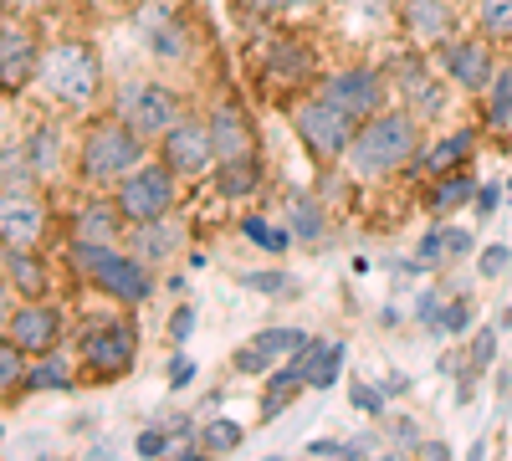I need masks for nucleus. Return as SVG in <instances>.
Returning a JSON list of instances; mask_svg holds the SVG:
<instances>
[{"instance_id": "4be33fe9", "label": "nucleus", "mask_w": 512, "mask_h": 461, "mask_svg": "<svg viewBox=\"0 0 512 461\" xmlns=\"http://www.w3.org/2000/svg\"><path fill=\"white\" fill-rule=\"evenodd\" d=\"M6 277H11L16 287H26V292H41V287H47L41 267L31 262V251H21V246H6Z\"/></svg>"}, {"instance_id": "9d476101", "label": "nucleus", "mask_w": 512, "mask_h": 461, "mask_svg": "<svg viewBox=\"0 0 512 461\" xmlns=\"http://www.w3.org/2000/svg\"><path fill=\"white\" fill-rule=\"evenodd\" d=\"M41 226H47L41 200L31 190H6V200H0V236H6V246L31 251L41 241Z\"/></svg>"}, {"instance_id": "5701e85b", "label": "nucleus", "mask_w": 512, "mask_h": 461, "mask_svg": "<svg viewBox=\"0 0 512 461\" xmlns=\"http://www.w3.org/2000/svg\"><path fill=\"white\" fill-rule=\"evenodd\" d=\"M31 175H36L31 149H6V175H0V185H6V190H26Z\"/></svg>"}, {"instance_id": "0eeeda50", "label": "nucleus", "mask_w": 512, "mask_h": 461, "mask_svg": "<svg viewBox=\"0 0 512 461\" xmlns=\"http://www.w3.org/2000/svg\"><path fill=\"white\" fill-rule=\"evenodd\" d=\"M118 118L128 123L134 134H164L169 123L180 118V103L169 88H159V82H123L118 88Z\"/></svg>"}, {"instance_id": "473e14b6", "label": "nucleus", "mask_w": 512, "mask_h": 461, "mask_svg": "<svg viewBox=\"0 0 512 461\" xmlns=\"http://www.w3.org/2000/svg\"><path fill=\"white\" fill-rule=\"evenodd\" d=\"M190 328H195V313H190V308H180V313H175V323H169V339H180V344H185V333H190Z\"/></svg>"}, {"instance_id": "c85d7f7f", "label": "nucleus", "mask_w": 512, "mask_h": 461, "mask_svg": "<svg viewBox=\"0 0 512 461\" xmlns=\"http://www.w3.org/2000/svg\"><path fill=\"white\" fill-rule=\"evenodd\" d=\"M461 200H472V180H446L436 195H431V205H436V211H451V205H461Z\"/></svg>"}, {"instance_id": "f03ea898", "label": "nucleus", "mask_w": 512, "mask_h": 461, "mask_svg": "<svg viewBox=\"0 0 512 461\" xmlns=\"http://www.w3.org/2000/svg\"><path fill=\"white\" fill-rule=\"evenodd\" d=\"M144 134H134L128 123H103V129L88 134V144H82V175H88L93 185H108V180H123L128 170H139L144 159Z\"/></svg>"}, {"instance_id": "412c9836", "label": "nucleus", "mask_w": 512, "mask_h": 461, "mask_svg": "<svg viewBox=\"0 0 512 461\" xmlns=\"http://www.w3.org/2000/svg\"><path fill=\"white\" fill-rule=\"evenodd\" d=\"M221 195H246L256 185V159L241 154V159H221V175H216Z\"/></svg>"}, {"instance_id": "f257e3e1", "label": "nucleus", "mask_w": 512, "mask_h": 461, "mask_svg": "<svg viewBox=\"0 0 512 461\" xmlns=\"http://www.w3.org/2000/svg\"><path fill=\"white\" fill-rule=\"evenodd\" d=\"M349 159L359 175H390L415 159V113H374L359 123L349 144Z\"/></svg>"}, {"instance_id": "b1692460", "label": "nucleus", "mask_w": 512, "mask_h": 461, "mask_svg": "<svg viewBox=\"0 0 512 461\" xmlns=\"http://www.w3.org/2000/svg\"><path fill=\"white\" fill-rule=\"evenodd\" d=\"M21 344L16 339H6V344H0V385H6V390H16V385H26V364H21Z\"/></svg>"}, {"instance_id": "aec40b11", "label": "nucleus", "mask_w": 512, "mask_h": 461, "mask_svg": "<svg viewBox=\"0 0 512 461\" xmlns=\"http://www.w3.org/2000/svg\"><path fill=\"white\" fill-rule=\"evenodd\" d=\"M405 103H410L415 118H436L446 108V93L431 72H405Z\"/></svg>"}, {"instance_id": "72a5a7b5", "label": "nucleus", "mask_w": 512, "mask_h": 461, "mask_svg": "<svg viewBox=\"0 0 512 461\" xmlns=\"http://www.w3.org/2000/svg\"><path fill=\"white\" fill-rule=\"evenodd\" d=\"M190 374H195V364L190 359H175V364H169V385H175V390L190 385Z\"/></svg>"}, {"instance_id": "6e6552de", "label": "nucleus", "mask_w": 512, "mask_h": 461, "mask_svg": "<svg viewBox=\"0 0 512 461\" xmlns=\"http://www.w3.org/2000/svg\"><path fill=\"white\" fill-rule=\"evenodd\" d=\"M134 349H139V333L128 328V323L93 328L88 339H82V359H88V369H98L103 380H118V374H128V364H134Z\"/></svg>"}, {"instance_id": "ddd939ff", "label": "nucleus", "mask_w": 512, "mask_h": 461, "mask_svg": "<svg viewBox=\"0 0 512 461\" xmlns=\"http://www.w3.org/2000/svg\"><path fill=\"white\" fill-rule=\"evenodd\" d=\"M308 349V333L297 328H272V333H256V339L236 354V369L241 374H262L267 364H277L282 354H303Z\"/></svg>"}, {"instance_id": "f704fd0d", "label": "nucleus", "mask_w": 512, "mask_h": 461, "mask_svg": "<svg viewBox=\"0 0 512 461\" xmlns=\"http://www.w3.org/2000/svg\"><path fill=\"white\" fill-rule=\"evenodd\" d=\"M502 262H507V246H492V257L482 262V272H502Z\"/></svg>"}, {"instance_id": "bb28decb", "label": "nucleus", "mask_w": 512, "mask_h": 461, "mask_svg": "<svg viewBox=\"0 0 512 461\" xmlns=\"http://www.w3.org/2000/svg\"><path fill=\"white\" fill-rule=\"evenodd\" d=\"M67 385V364H41L36 374H26V390H62Z\"/></svg>"}, {"instance_id": "4468645a", "label": "nucleus", "mask_w": 512, "mask_h": 461, "mask_svg": "<svg viewBox=\"0 0 512 461\" xmlns=\"http://www.w3.org/2000/svg\"><path fill=\"white\" fill-rule=\"evenodd\" d=\"M36 67H41V62H36L31 36H26L16 21H6V36H0V77H6V88H21Z\"/></svg>"}, {"instance_id": "9b49d317", "label": "nucleus", "mask_w": 512, "mask_h": 461, "mask_svg": "<svg viewBox=\"0 0 512 461\" xmlns=\"http://www.w3.org/2000/svg\"><path fill=\"white\" fill-rule=\"evenodd\" d=\"M323 98L328 103H338L349 118H374L379 113V98H384V88H379V72H338V77H328V88H323Z\"/></svg>"}, {"instance_id": "39448f33", "label": "nucleus", "mask_w": 512, "mask_h": 461, "mask_svg": "<svg viewBox=\"0 0 512 461\" xmlns=\"http://www.w3.org/2000/svg\"><path fill=\"white\" fill-rule=\"evenodd\" d=\"M297 139H303L313 154H323V159H333V154H344L349 144H354V134H359V118H349L338 103H328V98H313V103H303L297 108Z\"/></svg>"}, {"instance_id": "2f4dec72", "label": "nucleus", "mask_w": 512, "mask_h": 461, "mask_svg": "<svg viewBox=\"0 0 512 461\" xmlns=\"http://www.w3.org/2000/svg\"><path fill=\"white\" fill-rule=\"evenodd\" d=\"M338 364H344V349H323L318 354V364H313V385H333V374H338Z\"/></svg>"}, {"instance_id": "a211bd4d", "label": "nucleus", "mask_w": 512, "mask_h": 461, "mask_svg": "<svg viewBox=\"0 0 512 461\" xmlns=\"http://www.w3.org/2000/svg\"><path fill=\"white\" fill-rule=\"evenodd\" d=\"M405 21L415 41H446L451 36V11L446 0H405Z\"/></svg>"}, {"instance_id": "20e7f679", "label": "nucleus", "mask_w": 512, "mask_h": 461, "mask_svg": "<svg viewBox=\"0 0 512 461\" xmlns=\"http://www.w3.org/2000/svg\"><path fill=\"white\" fill-rule=\"evenodd\" d=\"M77 267L88 272L103 292L123 298V303H144V298H149V272H144V262H139V257H128V251L77 241Z\"/></svg>"}, {"instance_id": "cd10ccee", "label": "nucleus", "mask_w": 512, "mask_h": 461, "mask_svg": "<svg viewBox=\"0 0 512 461\" xmlns=\"http://www.w3.org/2000/svg\"><path fill=\"white\" fill-rule=\"evenodd\" d=\"M466 149H472V134H456L451 144H441V149H431V159H425V164H431V170L441 175V170H446V164H456V159H461Z\"/></svg>"}, {"instance_id": "dca6fc26", "label": "nucleus", "mask_w": 512, "mask_h": 461, "mask_svg": "<svg viewBox=\"0 0 512 461\" xmlns=\"http://www.w3.org/2000/svg\"><path fill=\"white\" fill-rule=\"evenodd\" d=\"M446 67H451V77L461 82V88H487L492 82V57H487V47H477V41H451Z\"/></svg>"}, {"instance_id": "f3484780", "label": "nucleus", "mask_w": 512, "mask_h": 461, "mask_svg": "<svg viewBox=\"0 0 512 461\" xmlns=\"http://www.w3.org/2000/svg\"><path fill=\"white\" fill-rule=\"evenodd\" d=\"M210 144H216V159H241V154H251L246 118H241L236 108H216V113H210Z\"/></svg>"}, {"instance_id": "393cba45", "label": "nucleus", "mask_w": 512, "mask_h": 461, "mask_svg": "<svg viewBox=\"0 0 512 461\" xmlns=\"http://www.w3.org/2000/svg\"><path fill=\"white\" fill-rule=\"evenodd\" d=\"M57 154H62V144H57V129H41V134H36V144H31L36 175H52V170H57Z\"/></svg>"}, {"instance_id": "a878e982", "label": "nucleus", "mask_w": 512, "mask_h": 461, "mask_svg": "<svg viewBox=\"0 0 512 461\" xmlns=\"http://www.w3.org/2000/svg\"><path fill=\"white\" fill-rule=\"evenodd\" d=\"M482 26L492 36H512V0H482Z\"/></svg>"}, {"instance_id": "2eb2a0df", "label": "nucleus", "mask_w": 512, "mask_h": 461, "mask_svg": "<svg viewBox=\"0 0 512 461\" xmlns=\"http://www.w3.org/2000/svg\"><path fill=\"white\" fill-rule=\"evenodd\" d=\"M118 221H123L118 200H113V205L88 200V205H77V216H72V236H77V241H93V246H113V241H118Z\"/></svg>"}, {"instance_id": "c9c22d12", "label": "nucleus", "mask_w": 512, "mask_h": 461, "mask_svg": "<svg viewBox=\"0 0 512 461\" xmlns=\"http://www.w3.org/2000/svg\"><path fill=\"white\" fill-rule=\"evenodd\" d=\"M6 6H36V0H6Z\"/></svg>"}, {"instance_id": "6ab92c4d", "label": "nucleus", "mask_w": 512, "mask_h": 461, "mask_svg": "<svg viewBox=\"0 0 512 461\" xmlns=\"http://www.w3.org/2000/svg\"><path fill=\"white\" fill-rule=\"evenodd\" d=\"M175 246H180V231L169 226V221H144V226L134 231V257H139V262H164Z\"/></svg>"}, {"instance_id": "c756f323", "label": "nucleus", "mask_w": 512, "mask_h": 461, "mask_svg": "<svg viewBox=\"0 0 512 461\" xmlns=\"http://www.w3.org/2000/svg\"><path fill=\"white\" fill-rule=\"evenodd\" d=\"M507 113H512V67L492 72V118H507Z\"/></svg>"}, {"instance_id": "1a4fd4ad", "label": "nucleus", "mask_w": 512, "mask_h": 461, "mask_svg": "<svg viewBox=\"0 0 512 461\" xmlns=\"http://www.w3.org/2000/svg\"><path fill=\"white\" fill-rule=\"evenodd\" d=\"M216 159V144H210V123H195V118H175L164 129V164L180 175H200L205 164Z\"/></svg>"}, {"instance_id": "7ed1b4c3", "label": "nucleus", "mask_w": 512, "mask_h": 461, "mask_svg": "<svg viewBox=\"0 0 512 461\" xmlns=\"http://www.w3.org/2000/svg\"><path fill=\"white\" fill-rule=\"evenodd\" d=\"M36 77H41V88H47L57 103H88L98 93V62H93V52L82 47V41H62V47H52L47 57H41Z\"/></svg>"}, {"instance_id": "f8f14e48", "label": "nucleus", "mask_w": 512, "mask_h": 461, "mask_svg": "<svg viewBox=\"0 0 512 461\" xmlns=\"http://www.w3.org/2000/svg\"><path fill=\"white\" fill-rule=\"evenodd\" d=\"M57 333H62V313L57 308H41V303L16 308L11 323H6V339H16L26 354H47L57 344Z\"/></svg>"}, {"instance_id": "7c9ffc66", "label": "nucleus", "mask_w": 512, "mask_h": 461, "mask_svg": "<svg viewBox=\"0 0 512 461\" xmlns=\"http://www.w3.org/2000/svg\"><path fill=\"white\" fill-rule=\"evenodd\" d=\"M241 441V426H231V421H216L205 431V451H231Z\"/></svg>"}, {"instance_id": "423d86ee", "label": "nucleus", "mask_w": 512, "mask_h": 461, "mask_svg": "<svg viewBox=\"0 0 512 461\" xmlns=\"http://www.w3.org/2000/svg\"><path fill=\"white\" fill-rule=\"evenodd\" d=\"M169 205H175V180H169L164 170H154V164H144V170H128L118 180V211L144 226V221H164Z\"/></svg>"}]
</instances>
